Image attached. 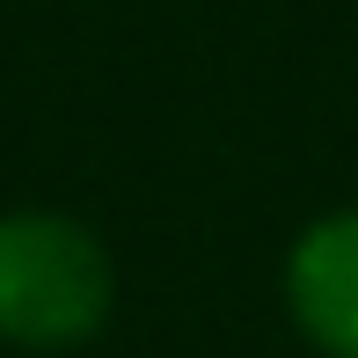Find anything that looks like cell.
I'll list each match as a JSON object with an SVG mask.
<instances>
[{"label": "cell", "instance_id": "1", "mask_svg": "<svg viewBox=\"0 0 358 358\" xmlns=\"http://www.w3.org/2000/svg\"><path fill=\"white\" fill-rule=\"evenodd\" d=\"M117 315V256L59 205L0 213V344L22 358H73Z\"/></svg>", "mask_w": 358, "mask_h": 358}, {"label": "cell", "instance_id": "2", "mask_svg": "<svg viewBox=\"0 0 358 358\" xmlns=\"http://www.w3.org/2000/svg\"><path fill=\"white\" fill-rule=\"evenodd\" d=\"M278 300L315 358H358V205L315 213L285 241Z\"/></svg>", "mask_w": 358, "mask_h": 358}]
</instances>
